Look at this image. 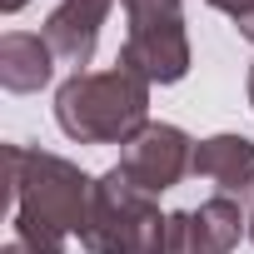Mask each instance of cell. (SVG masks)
I'll use <instances>...</instances> for the list:
<instances>
[{
    "label": "cell",
    "instance_id": "cell-15",
    "mask_svg": "<svg viewBox=\"0 0 254 254\" xmlns=\"http://www.w3.org/2000/svg\"><path fill=\"white\" fill-rule=\"evenodd\" d=\"M249 105H254V65H249Z\"/></svg>",
    "mask_w": 254,
    "mask_h": 254
},
{
    "label": "cell",
    "instance_id": "cell-8",
    "mask_svg": "<svg viewBox=\"0 0 254 254\" xmlns=\"http://www.w3.org/2000/svg\"><path fill=\"white\" fill-rule=\"evenodd\" d=\"M55 50L45 35H30V30H5L0 35V85L10 95H35L50 85L55 75Z\"/></svg>",
    "mask_w": 254,
    "mask_h": 254
},
{
    "label": "cell",
    "instance_id": "cell-9",
    "mask_svg": "<svg viewBox=\"0 0 254 254\" xmlns=\"http://www.w3.org/2000/svg\"><path fill=\"white\" fill-rule=\"evenodd\" d=\"M194 175L214 180L219 194H239L254 175V140L249 135H209L194 145Z\"/></svg>",
    "mask_w": 254,
    "mask_h": 254
},
{
    "label": "cell",
    "instance_id": "cell-7",
    "mask_svg": "<svg viewBox=\"0 0 254 254\" xmlns=\"http://www.w3.org/2000/svg\"><path fill=\"white\" fill-rule=\"evenodd\" d=\"M110 5H115V0H60V5L45 15V30H40V35L50 40L55 60H60V65H70L75 75L95 60L100 25H105Z\"/></svg>",
    "mask_w": 254,
    "mask_h": 254
},
{
    "label": "cell",
    "instance_id": "cell-12",
    "mask_svg": "<svg viewBox=\"0 0 254 254\" xmlns=\"http://www.w3.org/2000/svg\"><path fill=\"white\" fill-rule=\"evenodd\" d=\"M234 199H239V209L249 214V239H254V175H249V185H244V190H239Z\"/></svg>",
    "mask_w": 254,
    "mask_h": 254
},
{
    "label": "cell",
    "instance_id": "cell-1",
    "mask_svg": "<svg viewBox=\"0 0 254 254\" xmlns=\"http://www.w3.org/2000/svg\"><path fill=\"white\" fill-rule=\"evenodd\" d=\"M5 165L15 199V239L30 254H65L70 234L85 229L95 175H85L65 155L25 150V145H5Z\"/></svg>",
    "mask_w": 254,
    "mask_h": 254
},
{
    "label": "cell",
    "instance_id": "cell-13",
    "mask_svg": "<svg viewBox=\"0 0 254 254\" xmlns=\"http://www.w3.org/2000/svg\"><path fill=\"white\" fill-rule=\"evenodd\" d=\"M30 5V0H0V10H5V15H15V10H25Z\"/></svg>",
    "mask_w": 254,
    "mask_h": 254
},
{
    "label": "cell",
    "instance_id": "cell-14",
    "mask_svg": "<svg viewBox=\"0 0 254 254\" xmlns=\"http://www.w3.org/2000/svg\"><path fill=\"white\" fill-rule=\"evenodd\" d=\"M0 254H30V249H25L20 239H10V244H5V249H0Z\"/></svg>",
    "mask_w": 254,
    "mask_h": 254
},
{
    "label": "cell",
    "instance_id": "cell-5",
    "mask_svg": "<svg viewBox=\"0 0 254 254\" xmlns=\"http://www.w3.org/2000/svg\"><path fill=\"white\" fill-rule=\"evenodd\" d=\"M115 65L140 75L145 85H180L190 75V30H185V20L130 25Z\"/></svg>",
    "mask_w": 254,
    "mask_h": 254
},
{
    "label": "cell",
    "instance_id": "cell-4",
    "mask_svg": "<svg viewBox=\"0 0 254 254\" xmlns=\"http://www.w3.org/2000/svg\"><path fill=\"white\" fill-rule=\"evenodd\" d=\"M120 170L130 175V185H140L145 194H165L175 190L190 170H194V140L180 130V125H165V120H150L145 130L120 150Z\"/></svg>",
    "mask_w": 254,
    "mask_h": 254
},
{
    "label": "cell",
    "instance_id": "cell-3",
    "mask_svg": "<svg viewBox=\"0 0 254 254\" xmlns=\"http://www.w3.org/2000/svg\"><path fill=\"white\" fill-rule=\"evenodd\" d=\"M170 239V214H160L155 194L130 185L120 165L95 180L90 214L80 229V244L90 254H165Z\"/></svg>",
    "mask_w": 254,
    "mask_h": 254
},
{
    "label": "cell",
    "instance_id": "cell-11",
    "mask_svg": "<svg viewBox=\"0 0 254 254\" xmlns=\"http://www.w3.org/2000/svg\"><path fill=\"white\" fill-rule=\"evenodd\" d=\"M204 5H214V10H224V15L234 20V25L254 15V0H204Z\"/></svg>",
    "mask_w": 254,
    "mask_h": 254
},
{
    "label": "cell",
    "instance_id": "cell-6",
    "mask_svg": "<svg viewBox=\"0 0 254 254\" xmlns=\"http://www.w3.org/2000/svg\"><path fill=\"white\" fill-rule=\"evenodd\" d=\"M249 234V214L229 194H209L199 209H175L170 214V239L165 254H229Z\"/></svg>",
    "mask_w": 254,
    "mask_h": 254
},
{
    "label": "cell",
    "instance_id": "cell-10",
    "mask_svg": "<svg viewBox=\"0 0 254 254\" xmlns=\"http://www.w3.org/2000/svg\"><path fill=\"white\" fill-rule=\"evenodd\" d=\"M120 5H125V20H130V25L185 20V5H180V0H120Z\"/></svg>",
    "mask_w": 254,
    "mask_h": 254
},
{
    "label": "cell",
    "instance_id": "cell-2",
    "mask_svg": "<svg viewBox=\"0 0 254 254\" xmlns=\"http://www.w3.org/2000/svg\"><path fill=\"white\" fill-rule=\"evenodd\" d=\"M55 125L75 145H130L150 125V85L130 70H80L55 90Z\"/></svg>",
    "mask_w": 254,
    "mask_h": 254
}]
</instances>
